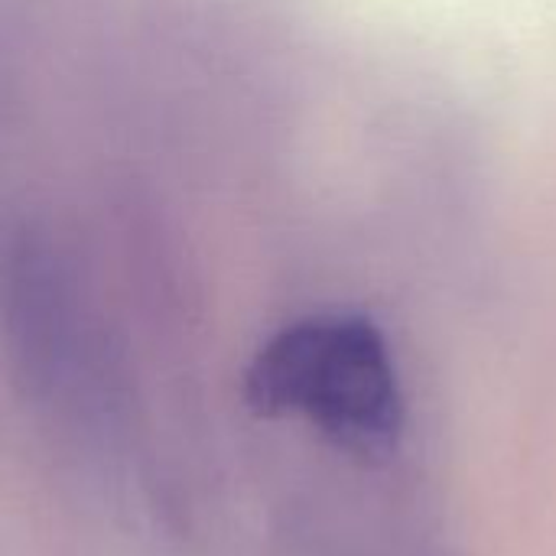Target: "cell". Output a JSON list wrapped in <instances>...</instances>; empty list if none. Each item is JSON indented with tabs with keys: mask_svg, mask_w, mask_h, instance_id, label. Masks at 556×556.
Instances as JSON below:
<instances>
[{
	"mask_svg": "<svg viewBox=\"0 0 556 556\" xmlns=\"http://www.w3.org/2000/svg\"><path fill=\"white\" fill-rule=\"evenodd\" d=\"M261 420H293L358 463L391 459L407 433V394L388 336L362 313L326 309L267 336L241 381Z\"/></svg>",
	"mask_w": 556,
	"mask_h": 556,
	"instance_id": "6da1fadb",
	"label": "cell"
}]
</instances>
